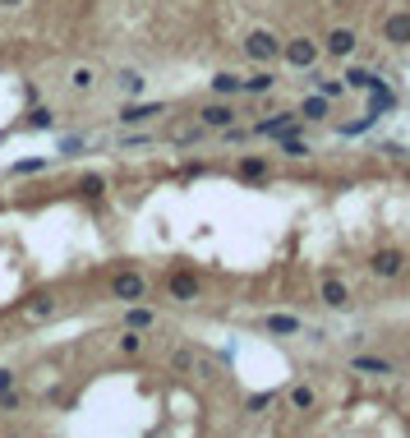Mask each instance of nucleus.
<instances>
[{"label":"nucleus","instance_id":"nucleus-1","mask_svg":"<svg viewBox=\"0 0 410 438\" xmlns=\"http://www.w3.org/2000/svg\"><path fill=\"white\" fill-rule=\"evenodd\" d=\"M244 55L258 60V65H272V60L281 55V37L272 33V28H254V33L244 37Z\"/></svg>","mask_w":410,"mask_h":438},{"label":"nucleus","instance_id":"nucleus-2","mask_svg":"<svg viewBox=\"0 0 410 438\" xmlns=\"http://www.w3.org/2000/svg\"><path fill=\"white\" fill-rule=\"evenodd\" d=\"M281 55H286L295 69H313L318 65V42H313V37H290V42H281Z\"/></svg>","mask_w":410,"mask_h":438},{"label":"nucleus","instance_id":"nucleus-3","mask_svg":"<svg viewBox=\"0 0 410 438\" xmlns=\"http://www.w3.org/2000/svg\"><path fill=\"white\" fill-rule=\"evenodd\" d=\"M111 296H115V300H125V305H134V300H143V296H148V282H143V273H134V268L115 273V282H111Z\"/></svg>","mask_w":410,"mask_h":438},{"label":"nucleus","instance_id":"nucleus-4","mask_svg":"<svg viewBox=\"0 0 410 438\" xmlns=\"http://www.w3.org/2000/svg\"><path fill=\"white\" fill-rule=\"evenodd\" d=\"M383 42L410 46V10H392L388 19H383Z\"/></svg>","mask_w":410,"mask_h":438},{"label":"nucleus","instance_id":"nucleus-5","mask_svg":"<svg viewBox=\"0 0 410 438\" xmlns=\"http://www.w3.org/2000/svg\"><path fill=\"white\" fill-rule=\"evenodd\" d=\"M295 125H299L295 111H281V116H272V121H258L254 134L258 139H286V134H295Z\"/></svg>","mask_w":410,"mask_h":438},{"label":"nucleus","instance_id":"nucleus-6","mask_svg":"<svg viewBox=\"0 0 410 438\" xmlns=\"http://www.w3.org/2000/svg\"><path fill=\"white\" fill-rule=\"evenodd\" d=\"M199 121L208 125V130H231L235 125V107L231 102H208V107L199 111Z\"/></svg>","mask_w":410,"mask_h":438},{"label":"nucleus","instance_id":"nucleus-7","mask_svg":"<svg viewBox=\"0 0 410 438\" xmlns=\"http://www.w3.org/2000/svg\"><path fill=\"white\" fill-rule=\"evenodd\" d=\"M369 268H374V277H383V282H392V277H401V268H406V259H401V249H378Z\"/></svg>","mask_w":410,"mask_h":438},{"label":"nucleus","instance_id":"nucleus-8","mask_svg":"<svg viewBox=\"0 0 410 438\" xmlns=\"http://www.w3.org/2000/svg\"><path fill=\"white\" fill-rule=\"evenodd\" d=\"M318 296H323V305H327V309H346V305H351V291H346L341 277H323Z\"/></svg>","mask_w":410,"mask_h":438},{"label":"nucleus","instance_id":"nucleus-9","mask_svg":"<svg viewBox=\"0 0 410 438\" xmlns=\"http://www.w3.org/2000/svg\"><path fill=\"white\" fill-rule=\"evenodd\" d=\"M167 291H171L176 300H185V305H189V300H199V277H194V273H171Z\"/></svg>","mask_w":410,"mask_h":438},{"label":"nucleus","instance_id":"nucleus-10","mask_svg":"<svg viewBox=\"0 0 410 438\" xmlns=\"http://www.w3.org/2000/svg\"><path fill=\"white\" fill-rule=\"evenodd\" d=\"M162 102H134V107H125L120 111V125H143V121H153V116H162Z\"/></svg>","mask_w":410,"mask_h":438},{"label":"nucleus","instance_id":"nucleus-11","mask_svg":"<svg viewBox=\"0 0 410 438\" xmlns=\"http://www.w3.org/2000/svg\"><path fill=\"white\" fill-rule=\"evenodd\" d=\"M392 102H397V97H392V88L383 83V78H378V83L369 88V121H378L383 111H392Z\"/></svg>","mask_w":410,"mask_h":438},{"label":"nucleus","instance_id":"nucleus-12","mask_svg":"<svg viewBox=\"0 0 410 438\" xmlns=\"http://www.w3.org/2000/svg\"><path fill=\"white\" fill-rule=\"evenodd\" d=\"M327 51H332L337 60L355 55V33H351V28H332V33H327Z\"/></svg>","mask_w":410,"mask_h":438},{"label":"nucleus","instance_id":"nucleus-13","mask_svg":"<svg viewBox=\"0 0 410 438\" xmlns=\"http://www.w3.org/2000/svg\"><path fill=\"white\" fill-rule=\"evenodd\" d=\"M351 369H360V374H378V378H383V374H392V360H383V355H355Z\"/></svg>","mask_w":410,"mask_h":438},{"label":"nucleus","instance_id":"nucleus-14","mask_svg":"<svg viewBox=\"0 0 410 438\" xmlns=\"http://www.w3.org/2000/svg\"><path fill=\"white\" fill-rule=\"evenodd\" d=\"M153 323H157V314H153V309H143V305H134L129 314H125V328H129V332H148Z\"/></svg>","mask_w":410,"mask_h":438},{"label":"nucleus","instance_id":"nucleus-15","mask_svg":"<svg viewBox=\"0 0 410 438\" xmlns=\"http://www.w3.org/2000/svg\"><path fill=\"white\" fill-rule=\"evenodd\" d=\"M304 323H299L295 314H267V332H277V337H290V332H299Z\"/></svg>","mask_w":410,"mask_h":438},{"label":"nucleus","instance_id":"nucleus-16","mask_svg":"<svg viewBox=\"0 0 410 438\" xmlns=\"http://www.w3.org/2000/svg\"><path fill=\"white\" fill-rule=\"evenodd\" d=\"M295 116H304V121H327V97H323V93L304 97V107H299Z\"/></svg>","mask_w":410,"mask_h":438},{"label":"nucleus","instance_id":"nucleus-17","mask_svg":"<svg viewBox=\"0 0 410 438\" xmlns=\"http://www.w3.org/2000/svg\"><path fill=\"white\" fill-rule=\"evenodd\" d=\"M235 171H240L244 180H267V157H240Z\"/></svg>","mask_w":410,"mask_h":438},{"label":"nucleus","instance_id":"nucleus-18","mask_svg":"<svg viewBox=\"0 0 410 438\" xmlns=\"http://www.w3.org/2000/svg\"><path fill=\"white\" fill-rule=\"evenodd\" d=\"M115 83H120L125 97H139V93H143V74H139V69H120V74H115Z\"/></svg>","mask_w":410,"mask_h":438},{"label":"nucleus","instance_id":"nucleus-19","mask_svg":"<svg viewBox=\"0 0 410 438\" xmlns=\"http://www.w3.org/2000/svg\"><path fill=\"white\" fill-rule=\"evenodd\" d=\"M272 83H277V78H272V69H258V74L240 78V93H267Z\"/></svg>","mask_w":410,"mask_h":438},{"label":"nucleus","instance_id":"nucleus-20","mask_svg":"<svg viewBox=\"0 0 410 438\" xmlns=\"http://www.w3.org/2000/svg\"><path fill=\"white\" fill-rule=\"evenodd\" d=\"M341 83H346V88H355V93H369V88L378 83V74H369V69H346Z\"/></svg>","mask_w":410,"mask_h":438},{"label":"nucleus","instance_id":"nucleus-21","mask_svg":"<svg viewBox=\"0 0 410 438\" xmlns=\"http://www.w3.org/2000/svg\"><path fill=\"white\" fill-rule=\"evenodd\" d=\"M212 93H217V97H235V93H240V74H217L212 78Z\"/></svg>","mask_w":410,"mask_h":438},{"label":"nucleus","instance_id":"nucleus-22","mask_svg":"<svg viewBox=\"0 0 410 438\" xmlns=\"http://www.w3.org/2000/svg\"><path fill=\"white\" fill-rule=\"evenodd\" d=\"M313 402H318V397H313V388H290V406H295V411H313Z\"/></svg>","mask_w":410,"mask_h":438},{"label":"nucleus","instance_id":"nucleus-23","mask_svg":"<svg viewBox=\"0 0 410 438\" xmlns=\"http://www.w3.org/2000/svg\"><path fill=\"white\" fill-rule=\"evenodd\" d=\"M69 83H74V88H78V93H92V88H97V74H92V69H88V65H78V69H74V74H69Z\"/></svg>","mask_w":410,"mask_h":438},{"label":"nucleus","instance_id":"nucleus-24","mask_svg":"<svg viewBox=\"0 0 410 438\" xmlns=\"http://www.w3.org/2000/svg\"><path fill=\"white\" fill-rule=\"evenodd\" d=\"M28 125H33V130H51L56 116H51V107H33V111H28Z\"/></svg>","mask_w":410,"mask_h":438},{"label":"nucleus","instance_id":"nucleus-25","mask_svg":"<svg viewBox=\"0 0 410 438\" xmlns=\"http://www.w3.org/2000/svg\"><path fill=\"white\" fill-rule=\"evenodd\" d=\"M78 189H83V198H101V194H106V180H101V175H83Z\"/></svg>","mask_w":410,"mask_h":438},{"label":"nucleus","instance_id":"nucleus-26","mask_svg":"<svg viewBox=\"0 0 410 438\" xmlns=\"http://www.w3.org/2000/svg\"><path fill=\"white\" fill-rule=\"evenodd\" d=\"M281 153L286 157H309V143L295 139V134H286V139H281Z\"/></svg>","mask_w":410,"mask_h":438},{"label":"nucleus","instance_id":"nucleus-27","mask_svg":"<svg viewBox=\"0 0 410 438\" xmlns=\"http://www.w3.org/2000/svg\"><path fill=\"white\" fill-rule=\"evenodd\" d=\"M120 350H125V355H139V350H143V332H129V328H125L120 332Z\"/></svg>","mask_w":410,"mask_h":438},{"label":"nucleus","instance_id":"nucleus-28","mask_svg":"<svg viewBox=\"0 0 410 438\" xmlns=\"http://www.w3.org/2000/svg\"><path fill=\"white\" fill-rule=\"evenodd\" d=\"M33 171H46V157H28V162L10 166V175H33Z\"/></svg>","mask_w":410,"mask_h":438},{"label":"nucleus","instance_id":"nucleus-29","mask_svg":"<svg viewBox=\"0 0 410 438\" xmlns=\"http://www.w3.org/2000/svg\"><path fill=\"white\" fill-rule=\"evenodd\" d=\"M318 93H323V97H341L346 83H337V78H318Z\"/></svg>","mask_w":410,"mask_h":438},{"label":"nucleus","instance_id":"nucleus-30","mask_svg":"<svg viewBox=\"0 0 410 438\" xmlns=\"http://www.w3.org/2000/svg\"><path fill=\"white\" fill-rule=\"evenodd\" d=\"M267 406H272V392H254L249 397V411H267Z\"/></svg>","mask_w":410,"mask_h":438},{"label":"nucleus","instance_id":"nucleus-31","mask_svg":"<svg viewBox=\"0 0 410 438\" xmlns=\"http://www.w3.org/2000/svg\"><path fill=\"white\" fill-rule=\"evenodd\" d=\"M51 309H56V305H51V296H42V300H33V318H46V314H51Z\"/></svg>","mask_w":410,"mask_h":438},{"label":"nucleus","instance_id":"nucleus-32","mask_svg":"<svg viewBox=\"0 0 410 438\" xmlns=\"http://www.w3.org/2000/svg\"><path fill=\"white\" fill-rule=\"evenodd\" d=\"M14 388V369H0V392H10Z\"/></svg>","mask_w":410,"mask_h":438},{"label":"nucleus","instance_id":"nucleus-33","mask_svg":"<svg viewBox=\"0 0 410 438\" xmlns=\"http://www.w3.org/2000/svg\"><path fill=\"white\" fill-rule=\"evenodd\" d=\"M23 0H0V10H19Z\"/></svg>","mask_w":410,"mask_h":438},{"label":"nucleus","instance_id":"nucleus-34","mask_svg":"<svg viewBox=\"0 0 410 438\" xmlns=\"http://www.w3.org/2000/svg\"><path fill=\"white\" fill-rule=\"evenodd\" d=\"M332 5H341V0H332Z\"/></svg>","mask_w":410,"mask_h":438}]
</instances>
